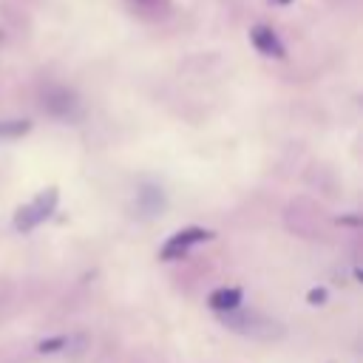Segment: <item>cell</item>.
Returning a JSON list of instances; mask_svg holds the SVG:
<instances>
[{
    "mask_svg": "<svg viewBox=\"0 0 363 363\" xmlns=\"http://www.w3.org/2000/svg\"><path fill=\"white\" fill-rule=\"evenodd\" d=\"M241 303V289L235 286H224V289H216L210 295V306L218 309V312H227V309H235Z\"/></svg>",
    "mask_w": 363,
    "mask_h": 363,
    "instance_id": "obj_6",
    "label": "cell"
},
{
    "mask_svg": "<svg viewBox=\"0 0 363 363\" xmlns=\"http://www.w3.org/2000/svg\"><path fill=\"white\" fill-rule=\"evenodd\" d=\"M54 207H57V190L54 187H48L45 193H40L34 201H28V204H23L20 210H17V216H14V227L17 230H34L37 224H43L51 213H54Z\"/></svg>",
    "mask_w": 363,
    "mask_h": 363,
    "instance_id": "obj_2",
    "label": "cell"
},
{
    "mask_svg": "<svg viewBox=\"0 0 363 363\" xmlns=\"http://www.w3.org/2000/svg\"><path fill=\"white\" fill-rule=\"evenodd\" d=\"M250 40H252V45L261 51V54H267V57H284V45H281V40H278V34L272 31V28H267V26H255L252 31H250Z\"/></svg>",
    "mask_w": 363,
    "mask_h": 363,
    "instance_id": "obj_5",
    "label": "cell"
},
{
    "mask_svg": "<svg viewBox=\"0 0 363 363\" xmlns=\"http://www.w3.org/2000/svg\"><path fill=\"white\" fill-rule=\"evenodd\" d=\"M309 301H312V303H320V301H323V289H312V292H309Z\"/></svg>",
    "mask_w": 363,
    "mask_h": 363,
    "instance_id": "obj_9",
    "label": "cell"
},
{
    "mask_svg": "<svg viewBox=\"0 0 363 363\" xmlns=\"http://www.w3.org/2000/svg\"><path fill=\"white\" fill-rule=\"evenodd\" d=\"M43 105H45L54 116H62V119H68V116H74V113L79 111L77 96H74L71 91H65V88H48V91L43 94Z\"/></svg>",
    "mask_w": 363,
    "mask_h": 363,
    "instance_id": "obj_4",
    "label": "cell"
},
{
    "mask_svg": "<svg viewBox=\"0 0 363 363\" xmlns=\"http://www.w3.org/2000/svg\"><path fill=\"white\" fill-rule=\"evenodd\" d=\"M221 315H224L221 318L224 326H230L238 335L255 337V340H272V337H281L284 335V326L281 323H275L272 318H264L258 312H235V309H227Z\"/></svg>",
    "mask_w": 363,
    "mask_h": 363,
    "instance_id": "obj_1",
    "label": "cell"
},
{
    "mask_svg": "<svg viewBox=\"0 0 363 363\" xmlns=\"http://www.w3.org/2000/svg\"><path fill=\"white\" fill-rule=\"evenodd\" d=\"M31 130L28 119H11V122H0V139H17L23 133Z\"/></svg>",
    "mask_w": 363,
    "mask_h": 363,
    "instance_id": "obj_7",
    "label": "cell"
},
{
    "mask_svg": "<svg viewBox=\"0 0 363 363\" xmlns=\"http://www.w3.org/2000/svg\"><path fill=\"white\" fill-rule=\"evenodd\" d=\"M210 238V233L207 230H201V227H184L182 233H176L173 238H167V244L162 247V258L164 261H170V258H179V255H184L193 244H201V241H207Z\"/></svg>",
    "mask_w": 363,
    "mask_h": 363,
    "instance_id": "obj_3",
    "label": "cell"
},
{
    "mask_svg": "<svg viewBox=\"0 0 363 363\" xmlns=\"http://www.w3.org/2000/svg\"><path fill=\"white\" fill-rule=\"evenodd\" d=\"M281 3H286V0H281Z\"/></svg>",
    "mask_w": 363,
    "mask_h": 363,
    "instance_id": "obj_10",
    "label": "cell"
},
{
    "mask_svg": "<svg viewBox=\"0 0 363 363\" xmlns=\"http://www.w3.org/2000/svg\"><path fill=\"white\" fill-rule=\"evenodd\" d=\"M68 346V337H48L40 343V352H57V349H65Z\"/></svg>",
    "mask_w": 363,
    "mask_h": 363,
    "instance_id": "obj_8",
    "label": "cell"
}]
</instances>
